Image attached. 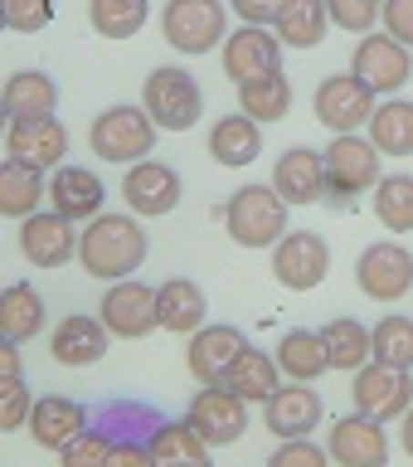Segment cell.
Wrapping results in <instances>:
<instances>
[{"label": "cell", "instance_id": "1", "mask_svg": "<svg viewBox=\"0 0 413 467\" xmlns=\"http://www.w3.org/2000/svg\"><path fill=\"white\" fill-rule=\"evenodd\" d=\"M151 239L131 214H93L88 229L78 234V263L98 283H122L146 263Z\"/></svg>", "mask_w": 413, "mask_h": 467}, {"label": "cell", "instance_id": "2", "mask_svg": "<svg viewBox=\"0 0 413 467\" xmlns=\"http://www.w3.org/2000/svg\"><path fill=\"white\" fill-rule=\"evenodd\" d=\"M224 229L239 248H273L287 234V200L273 185H239L224 204Z\"/></svg>", "mask_w": 413, "mask_h": 467}, {"label": "cell", "instance_id": "3", "mask_svg": "<svg viewBox=\"0 0 413 467\" xmlns=\"http://www.w3.org/2000/svg\"><path fill=\"white\" fill-rule=\"evenodd\" d=\"M88 146L102 161H117V166H131V161H146L156 146V122L146 108H131V102H117V108L98 112L93 127H88Z\"/></svg>", "mask_w": 413, "mask_h": 467}, {"label": "cell", "instance_id": "4", "mask_svg": "<svg viewBox=\"0 0 413 467\" xmlns=\"http://www.w3.org/2000/svg\"><path fill=\"white\" fill-rule=\"evenodd\" d=\"M141 108L151 112L156 127L190 131L200 122V112H204V93H200V83H195V73H190V68L160 64V68H151V78H146Z\"/></svg>", "mask_w": 413, "mask_h": 467}, {"label": "cell", "instance_id": "5", "mask_svg": "<svg viewBox=\"0 0 413 467\" xmlns=\"http://www.w3.org/2000/svg\"><path fill=\"white\" fill-rule=\"evenodd\" d=\"M160 35L181 54H210L229 39V10L224 0H166Z\"/></svg>", "mask_w": 413, "mask_h": 467}, {"label": "cell", "instance_id": "6", "mask_svg": "<svg viewBox=\"0 0 413 467\" xmlns=\"http://www.w3.org/2000/svg\"><path fill=\"white\" fill-rule=\"evenodd\" d=\"M321 166H326V200H356L365 190H375L379 181V151L370 137H356V131H341L331 137V146L321 151Z\"/></svg>", "mask_w": 413, "mask_h": 467}, {"label": "cell", "instance_id": "7", "mask_svg": "<svg viewBox=\"0 0 413 467\" xmlns=\"http://www.w3.org/2000/svg\"><path fill=\"white\" fill-rule=\"evenodd\" d=\"M350 394H356V414L375 419V423H394V419H404L408 404H413V375L399 370V365L365 360L356 370Z\"/></svg>", "mask_w": 413, "mask_h": 467}, {"label": "cell", "instance_id": "8", "mask_svg": "<svg viewBox=\"0 0 413 467\" xmlns=\"http://www.w3.org/2000/svg\"><path fill=\"white\" fill-rule=\"evenodd\" d=\"M312 112H316V122L326 127L331 137H341V131H360L375 117V88H365L356 73H331V78L316 83Z\"/></svg>", "mask_w": 413, "mask_h": 467}, {"label": "cell", "instance_id": "9", "mask_svg": "<svg viewBox=\"0 0 413 467\" xmlns=\"http://www.w3.org/2000/svg\"><path fill=\"white\" fill-rule=\"evenodd\" d=\"M331 273V248L321 234L312 229H297V234H283V239L273 244V277L283 283L287 292H312L326 283Z\"/></svg>", "mask_w": 413, "mask_h": 467}, {"label": "cell", "instance_id": "10", "mask_svg": "<svg viewBox=\"0 0 413 467\" xmlns=\"http://www.w3.org/2000/svg\"><path fill=\"white\" fill-rule=\"evenodd\" d=\"M185 419H190V429H195L210 448H229V443H239V438L248 433V404L233 389H224V385L195 389Z\"/></svg>", "mask_w": 413, "mask_h": 467}, {"label": "cell", "instance_id": "11", "mask_svg": "<svg viewBox=\"0 0 413 467\" xmlns=\"http://www.w3.org/2000/svg\"><path fill=\"white\" fill-rule=\"evenodd\" d=\"M356 283H360L365 297H375V302L408 297V287H413V254L404 244H394V239L370 244L360 254V263H356Z\"/></svg>", "mask_w": 413, "mask_h": 467}, {"label": "cell", "instance_id": "12", "mask_svg": "<svg viewBox=\"0 0 413 467\" xmlns=\"http://www.w3.org/2000/svg\"><path fill=\"white\" fill-rule=\"evenodd\" d=\"M350 73L375 88V93H399V88L413 78V49H404L394 35H365L356 44V58H350Z\"/></svg>", "mask_w": 413, "mask_h": 467}, {"label": "cell", "instance_id": "13", "mask_svg": "<svg viewBox=\"0 0 413 467\" xmlns=\"http://www.w3.org/2000/svg\"><path fill=\"white\" fill-rule=\"evenodd\" d=\"M326 458L336 467H385L389 462V438L385 423L365 419V414H346L326 429Z\"/></svg>", "mask_w": 413, "mask_h": 467}, {"label": "cell", "instance_id": "14", "mask_svg": "<svg viewBox=\"0 0 413 467\" xmlns=\"http://www.w3.org/2000/svg\"><path fill=\"white\" fill-rule=\"evenodd\" d=\"M20 254L35 268H64L68 258H78V229L58 210H35L20 219Z\"/></svg>", "mask_w": 413, "mask_h": 467}, {"label": "cell", "instance_id": "15", "mask_svg": "<svg viewBox=\"0 0 413 467\" xmlns=\"http://www.w3.org/2000/svg\"><path fill=\"white\" fill-rule=\"evenodd\" d=\"M98 312H102V327H108L112 336H122V341H141V336L160 331V317H156V287L131 283V277L112 283V292L102 297Z\"/></svg>", "mask_w": 413, "mask_h": 467}, {"label": "cell", "instance_id": "16", "mask_svg": "<svg viewBox=\"0 0 413 467\" xmlns=\"http://www.w3.org/2000/svg\"><path fill=\"white\" fill-rule=\"evenodd\" d=\"M122 200L131 214L141 219H160L181 204V175L166 161H131L122 175Z\"/></svg>", "mask_w": 413, "mask_h": 467}, {"label": "cell", "instance_id": "17", "mask_svg": "<svg viewBox=\"0 0 413 467\" xmlns=\"http://www.w3.org/2000/svg\"><path fill=\"white\" fill-rule=\"evenodd\" d=\"M5 156L25 161V166H39V171H54L68 156V131L58 117H15L5 131Z\"/></svg>", "mask_w": 413, "mask_h": 467}, {"label": "cell", "instance_id": "18", "mask_svg": "<svg viewBox=\"0 0 413 467\" xmlns=\"http://www.w3.org/2000/svg\"><path fill=\"white\" fill-rule=\"evenodd\" d=\"M321 394L306 389L302 379H287V385H277L268 394V404H263V423L277 433V438H312V429H321Z\"/></svg>", "mask_w": 413, "mask_h": 467}, {"label": "cell", "instance_id": "19", "mask_svg": "<svg viewBox=\"0 0 413 467\" xmlns=\"http://www.w3.org/2000/svg\"><path fill=\"white\" fill-rule=\"evenodd\" d=\"M248 350V336L239 327H200L190 336V350H185V365L200 385H219L229 375V365Z\"/></svg>", "mask_w": 413, "mask_h": 467}, {"label": "cell", "instance_id": "20", "mask_svg": "<svg viewBox=\"0 0 413 467\" xmlns=\"http://www.w3.org/2000/svg\"><path fill=\"white\" fill-rule=\"evenodd\" d=\"M224 73L233 83H248V78H258V73H273L277 64H283V39L268 35L263 25H243V29H233V35L224 39Z\"/></svg>", "mask_w": 413, "mask_h": 467}, {"label": "cell", "instance_id": "21", "mask_svg": "<svg viewBox=\"0 0 413 467\" xmlns=\"http://www.w3.org/2000/svg\"><path fill=\"white\" fill-rule=\"evenodd\" d=\"M108 341H112V331L102 327V317L73 312V317H64V321L54 327L49 350H54L58 365H73V370H83V365H93V360L108 356Z\"/></svg>", "mask_w": 413, "mask_h": 467}, {"label": "cell", "instance_id": "22", "mask_svg": "<svg viewBox=\"0 0 413 467\" xmlns=\"http://www.w3.org/2000/svg\"><path fill=\"white\" fill-rule=\"evenodd\" d=\"M273 190L287 204H316V200H326V166H321V151H312V146H292L287 156H277Z\"/></svg>", "mask_w": 413, "mask_h": 467}, {"label": "cell", "instance_id": "23", "mask_svg": "<svg viewBox=\"0 0 413 467\" xmlns=\"http://www.w3.org/2000/svg\"><path fill=\"white\" fill-rule=\"evenodd\" d=\"M102 195H108V190H102V181L88 166H54L49 171V204L64 219H73V224H88V219L93 214H102Z\"/></svg>", "mask_w": 413, "mask_h": 467}, {"label": "cell", "instance_id": "24", "mask_svg": "<svg viewBox=\"0 0 413 467\" xmlns=\"http://www.w3.org/2000/svg\"><path fill=\"white\" fill-rule=\"evenodd\" d=\"M29 438H35L39 448H64L73 443L83 429H88V409L78 400H64V394H44V400H35V409H29Z\"/></svg>", "mask_w": 413, "mask_h": 467}, {"label": "cell", "instance_id": "25", "mask_svg": "<svg viewBox=\"0 0 413 467\" xmlns=\"http://www.w3.org/2000/svg\"><path fill=\"white\" fill-rule=\"evenodd\" d=\"M146 448H151L156 467H214V448L190 429V419H156Z\"/></svg>", "mask_w": 413, "mask_h": 467}, {"label": "cell", "instance_id": "26", "mask_svg": "<svg viewBox=\"0 0 413 467\" xmlns=\"http://www.w3.org/2000/svg\"><path fill=\"white\" fill-rule=\"evenodd\" d=\"M156 317H160V331H175V336H195L210 317V302H204L200 283L190 277H170V283L156 287Z\"/></svg>", "mask_w": 413, "mask_h": 467}, {"label": "cell", "instance_id": "27", "mask_svg": "<svg viewBox=\"0 0 413 467\" xmlns=\"http://www.w3.org/2000/svg\"><path fill=\"white\" fill-rule=\"evenodd\" d=\"M44 200H49V181L39 166H25L15 156L0 161V219H29Z\"/></svg>", "mask_w": 413, "mask_h": 467}, {"label": "cell", "instance_id": "28", "mask_svg": "<svg viewBox=\"0 0 413 467\" xmlns=\"http://www.w3.org/2000/svg\"><path fill=\"white\" fill-rule=\"evenodd\" d=\"M0 108L10 112V122L15 117H54L58 83L49 78V73H39V68H20V73L5 78V88H0Z\"/></svg>", "mask_w": 413, "mask_h": 467}, {"label": "cell", "instance_id": "29", "mask_svg": "<svg viewBox=\"0 0 413 467\" xmlns=\"http://www.w3.org/2000/svg\"><path fill=\"white\" fill-rule=\"evenodd\" d=\"M263 151V127L253 122V117L233 112V117H219L214 131H210V156L219 161V166L239 171V166H253Z\"/></svg>", "mask_w": 413, "mask_h": 467}, {"label": "cell", "instance_id": "30", "mask_svg": "<svg viewBox=\"0 0 413 467\" xmlns=\"http://www.w3.org/2000/svg\"><path fill=\"white\" fill-rule=\"evenodd\" d=\"M219 385L233 389L243 404H268V394L283 385V370H277V360L268 356V350H253V346H248L243 356L229 365V375L219 379Z\"/></svg>", "mask_w": 413, "mask_h": 467}, {"label": "cell", "instance_id": "31", "mask_svg": "<svg viewBox=\"0 0 413 467\" xmlns=\"http://www.w3.org/2000/svg\"><path fill=\"white\" fill-rule=\"evenodd\" d=\"M44 331V297L29 283H10L0 287V336L15 346L35 341V336Z\"/></svg>", "mask_w": 413, "mask_h": 467}, {"label": "cell", "instance_id": "32", "mask_svg": "<svg viewBox=\"0 0 413 467\" xmlns=\"http://www.w3.org/2000/svg\"><path fill=\"white\" fill-rule=\"evenodd\" d=\"M239 112L253 117L258 127L263 122H283V117L292 112V83H287V73L273 68V73H258V78L239 83Z\"/></svg>", "mask_w": 413, "mask_h": 467}, {"label": "cell", "instance_id": "33", "mask_svg": "<svg viewBox=\"0 0 413 467\" xmlns=\"http://www.w3.org/2000/svg\"><path fill=\"white\" fill-rule=\"evenodd\" d=\"M283 49H316L331 29V15H326V0H287L283 15L273 20Z\"/></svg>", "mask_w": 413, "mask_h": 467}, {"label": "cell", "instance_id": "34", "mask_svg": "<svg viewBox=\"0 0 413 467\" xmlns=\"http://www.w3.org/2000/svg\"><path fill=\"white\" fill-rule=\"evenodd\" d=\"M277 370H283L287 379H302V385H312V379H321L331 370L326 360V346H321V331H287L283 346H277Z\"/></svg>", "mask_w": 413, "mask_h": 467}, {"label": "cell", "instance_id": "35", "mask_svg": "<svg viewBox=\"0 0 413 467\" xmlns=\"http://www.w3.org/2000/svg\"><path fill=\"white\" fill-rule=\"evenodd\" d=\"M365 127H370V141L379 156H413V102L404 98L379 102Z\"/></svg>", "mask_w": 413, "mask_h": 467}, {"label": "cell", "instance_id": "36", "mask_svg": "<svg viewBox=\"0 0 413 467\" xmlns=\"http://www.w3.org/2000/svg\"><path fill=\"white\" fill-rule=\"evenodd\" d=\"M321 346H326L331 370H360L370 360V331L360 327L356 317H331L321 327Z\"/></svg>", "mask_w": 413, "mask_h": 467}, {"label": "cell", "instance_id": "37", "mask_svg": "<svg viewBox=\"0 0 413 467\" xmlns=\"http://www.w3.org/2000/svg\"><path fill=\"white\" fill-rule=\"evenodd\" d=\"M146 15H151L146 0H88V25H93L102 39H131V35H141Z\"/></svg>", "mask_w": 413, "mask_h": 467}, {"label": "cell", "instance_id": "38", "mask_svg": "<svg viewBox=\"0 0 413 467\" xmlns=\"http://www.w3.org/2000/svg\"><path fill=\"white\" fill-rule=\"evenodd\" d=\"M375 219L389 234H413V175H379L375 181Z\"/></svg>", "mask_w": 413, "mask_h": 467}, {"label": "cell", "instance_id": "39", "mask_svg": "<svg viewBox=\"0 0 413 467\" xmlns=\"http://www.w3.org/2000/svg\"><path fill=\"white\" fill-rule=\"evenodd\" d=\"M370 360L413 370V317L389 312L385 321H379V327L370 331Z\"/></svg>", "mask_w": 413, "mask_h": 467}, {"label": "cell", "instance_id": "40", "mask_svg": "<svg viewBox=\"0 0 413 467\" xmlns=\"http://www.w3.org/2000/svg\"><path fill=\"white\" fill-rule=\"evenodd\" d=\"M108 452H112V429H83L73 443L58 448V467H108Z\"/></svg>", "mask_w": 413, "mask_h": 467}, {"label": "cell", "instance_id": "41", "mask_svg": "<svg viewBox=\"0 0 413 467\" xmlns=\"http://www.w3.org/2000/svg\"><path fill=\"white\" fill-rule=\"evenodd\" d=\"M326 15L336 29H350V35H370L375 20L385 15V0H326Z\"/></svg>", "mask_w": 413, "mask_h": 467}, {"label": "cell", "instance_id": "42", "mask_svg": "<svg viewBox=\"0 0 413 467\" xmlns=\"http://www.w3.org/2000/svg\"><path fill=\"white\" fill-rule=\"evenodd\" d=\"M29 409H35V394H29L25 375L0 379V433H15L29 423Z\"/></svg>", "mask_w": 413, "mask_h": 467}, {"label": "cell", "instance_id": "43", "mask_svg": "<svg viewBox=\"0 0 413 467\" xmlns=\"http://www.w3.org/2000/svg\"><path fill=\"white\" fill-rule=\"evenodd\" d=\"M0 15H5V29L35 35L54 20V0H0Z\"/></svg>", "mask_w": 413, "mask_h": 467}, {"label": "cell", "instance_id": "44", "mask_svg": "<svg viewBox=\"0 0 413 467\" xmlns=\"http://www.w3.org/2000/svg\"><path fill=\"white\" fill-rule=\"evenodd\" d=\"M326 448H316L312 438H283V448L268 458V467H326Z\"/></svg>", "mask_w": 413, "mask_h": 467}, {"label": "cell", "instance_id": "45", "mask_svg": "<svg viewBox=\"0 0 413 467\" xmlns=\"http://www.w3.org/2000/svg\"><path fill=\"white\" fill-rule=\"evenodd\" d=\"M385 35H394L404 44V49H413V0H385Z\"/></svg>", "mask_w": 413, "mask_h": 467}, {"label": "cell", "instance_id": "46", "mask_svg": "<svg viewBox=\"0 0 413 467\" xmlns=\"http://www.w3.org/2000/svg\"><path fill=\"white\" fill-rule=\"evenodd\" d=\"M108 467H156V458H151V448H146L141 438H112Z\"/></svg>", "mask_w": 413, "mask_h": 467}, {"label": "cell", "instance_id": "47", "mask_svg": "<svg viewBox=\"0 0 413 467\" xmlns=\"http://www.w3.org/2000/svg\"><path fill=\"white\" fill-rule=\"evenodd\" d=\"M229 5H233V15H239L243 25H273L287 0H229Z\"/></svg>", "mask_w": 413, "mask_h": 467}, {"label": "cell", "instance_id": "48", "mask_svg": "<svg viewBox=\"0 0 413 467\" xmlns=\"http://www.w3.org/2000/svg\"><path fill=\"white\" fill-rule=\"evenodd\" d=\"M10 375H20V346L0 336V379H10Z\"/></svg>", "mask_w": 413, "mask_h": 467}, {"label": "cell", "instance_id": "49", "mask_svg": "<svg viewBox=\"0 0 413 467\" xmlns=\"http://www.w3.org/2000/svg\"><path fill=\"white\" fill-rule=\"evenodd\" d=\"M399 438H404V452L413 458V404H408V414L399 419Z\"/></svg>", "mask_w": 413, "mask_h": 467}, {"label": "cell", "instance_id": "50", "mask_svg": "<svg viewBox=\"0 0 413 467\" xmlns=\"http://www.w3.org/2000/svg\"><path fill=\"white\" fill-rule=\"evenodd\" d=\"M5 131H10V112L0 108V141H5Z\"/></svg>", "mask_w": 413, "mask_h": 467}, {"label": "cell", "instance_id": "51", "mask_svg": "<svg viewBox=\"0 0 413 467\" xmlns=\"http://www.w3.org/2000/svg\"><path fill=\"white\" fill-rule=\"evenodd\" d=\"M0 29H5V15H0Z\"/></svg>", "mask_w": 413, "mask_h": 467}]
</instances>
